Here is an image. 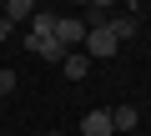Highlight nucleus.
<instances>
[{
  "mask_svg": "<svg viewBox=\"0 0 151 136\" xmlns=\"http://www.w3.org/2000/svg\"><path fill=\"white\" fill-rule=\"evenodd\" d=\"M81 50H86L91 60H106V55H116V50H121V40H116V35H111L106 25H91V30H86V45H81Z\"/></svg>",
  "mask_w": 151,
  "mask_h": 136,
  "instance_id": "obj_1",
  "label": "nucleus"
},
{
  "mask_svg": "<svg viewBox=\"0 0 151 136\" xmlns=\"http://www.w3.org/2000/svg\"><path fill=\"white\" fill-rule=\"evenodd\" d=\"M86 30H91V25H86L81 15H60V20H55V40H60L65 50H76V45H86Z\"/></svg>",
  "mask_w": 151,
  "mask_h": 136,
  "instance_id": "obj_2",
  "label": "nucleus"
},
{
  "mask_svg": "<svg viewBox=\"0 0 151 136\" xmlns=\"http://www.w3.org/2000/svg\"><path fill=\"white\" fill-rule=\"evenodd\" d=\"M55 20H60L55 10H35L30 15V45L35 40H55Z\"/></svg>",
  "mask_w": 151,
  "mask_h": 136,
  "instance_id": "obj_3",
  "label": "nucleus"
},
{
  "mask_svg": "<svg viewBox=\"0 0 151 136\" xmlns=\"http://www.w3.org/2000/svg\"><path fill=\"white\" fill-rule=\"evenodd\" d=\"M81 136H116V126H111V111H91V116L81 121Z\"/></svg>",
  "mask_w": 151,
  "mask_h": 136,
  "instance_id": "obj_4",
  "label": "nucleus"
},
{
  "mask_svg": "<svg viewBox=\"0 0 151 136\" xmlns=\"http://www.w3.org/2000/svg\"><path fill=\"white\" fill-rule=\"evenodd\" d=\"M136 25H141V20H136V10H126V15H111V20H106V30H111L116 40H131V35H136Z\"/></svg>",
  "mask_w": 151,
  "mask_h": 136,
  "instance_id": "obj_5",
  "label": "nucleus"
},
{
  "mask_svg": "<svg viewBox=\"0 0 151 136\" xmlns=\"http://www.w3.org/2000/svg\"><path fill=\"white\" fill-rule=\"evenodd\" d=\"M111 126H116V136H121V131H136V126H141V111H136V106H116V111H111Z\"/></svg>",
  "mask_w": 151,
  "mask_h": 136,
  "instance_id": "obj_6",
  "label": "nucleus"
},
{
  "mask_svg": "<svg viewBox=\"0 0 151 136\" xmlns=\"http://www.w3.org/2000/svg\"><path fill=\"white\" fill-rule=\"evenodd\" d=\"M65 76H70V81H86V76H91V55H86V50H70V55H65Z\"/></svg>",
  "mask_w": 151,
  "mask_h": 136,
  "instance_id": "obj_7",
  "label": "nucleus"
},
{
  "mask_svg": "<svg viewBox=\"0 0 151 136\" xmlns=\"http://www.w3.org/2000/svg\"><path fill=\"white\" fill-rule=\"evenodd\" d=\"M30 50H35V55H40V60H60V65H65V55H70V50H65V45H60V40H35V45H30Z\"/></svg>",
  "mask_w": 151,
  "mask_h": 136,
  "instance_id": "obj_8",
  "label": "nucleus"
},
{
  "mask_svg": "<svg viewBox=\"0 0 151 136\" xmlns=\"http://www.w3.org/2000/svg\"><path fill=\"white\" fill-rule=\"evenodd\" d=\"M30 15H35V5H30V0H10V5L0 10V20H5V25H10V20H30Z\"/></svg>",
  "mask_w": 151,
  "mask_h": 136,
  "instance_id": "obj_9",
  "label": "nucleus"
},
{
  "mask_svg": "<svg viewBox=\"0 0 151 136\" xmlns=\"http://www.w3.org/2000/svg\"><path fill=\"white\" fill-rule=\"evenodd\" d=\"M15 91V71H0V96H10Z\"/></svg>",
  "mask_w": 151,
  "mask_h": 136,
  "instance_id": "obj_10",
  "label": "nucleus"
},
{
  "mask_svg": "<svg viewBox=\"0 0 151 136\" xmlns=\"http://www.w3.org/2000/svg\"><path fill=\"white\" fill-rule=\"evenodd\" d=\"M5 40H10V25H5V20H0V45H5Z\"/></svg>",
  "mask_w": 151,
  "mask_h": 136,
  "instance_id": "obj_11",
  "label": "nucleus"
},
{
  "mask_svg": "<svg viewBox=\"0 0 151 136\" xmlns=\"http://www.w3.org/2000/svg\"><path fill=\"white\" fill-rule=\"evenodd\" d=\"M45 136H65V131H45Z\"/></svg>",
  "mask_w": 151,
  "mask_h": 136,
  "instance_id": "obj_12",
  "label": "nucleus"
}]
</instances>
